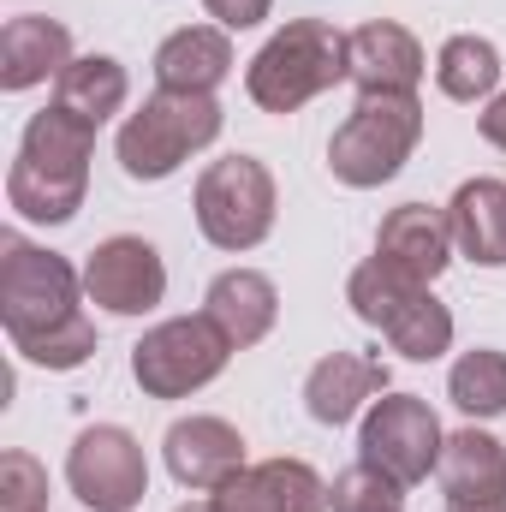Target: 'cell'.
Returning <instances> with one entry per match:
<instances>
[{
  "label": "cell",
  "instance_id": "cell-1",
  "mask_svg": "<svg viewBox=\"0 0 506 512\" xmlns=\"http://www.w3.org/2000/svg\"><path fill=\"white\" fill-rule=\"evenodd\" d=\"M90 120L66 114V108H42L30 114V126L18 137V161L6 173V203L24 221L60 227L84 209V185H90V149H96Z\"/></svg>",
  "mask_w": 506,
  "mask_h": 512
},
{
  "label": "cell",
  "instance_id": "cell-2",
  "mask_svg": "<svg viewBox=\"0 0 506 512\" xmlns=\"http://www.w3.org/2000/svg\"><path fill=\"white\" fill-rule=\"evenodd\" d=\"M352 78V54H346V36L322 18H292L286 30H274L262 42V54L245 72V90L262 114H292L304 102H316L322 90L346 84Z\"/></svg>",
  "mask_w": 506,
  "mask_h": 512
},
{
  "label": "cell",
  "instance_id": "cell-3",
  "mask_svg": "<svg viewBox=\"0 0 506 512\" xmlns=\"http://www.w3.org/2000/svg\"><path fill=\"white\" fill-rule=\"evenodd\" d=\"M221 137V102L215 96H191V90H155L126 126H120V167L126 179H167L179 173L197 149H209Z\"/></svg>",
  "mask_w": 506,
  "mask_h": 512
},
{
  "label": "cell",
  "instance_id": "cell-4",
  "mask_svg": "<svg viewBox=\"0 0 506 512\" xmlns=\"http://www.w3.org/2000/svg\"><path fill=\"white\" fill-rule=\"evenodd\" d=\"M417 143H423V102L417 96H358V108L346 114V126L328 143V167L340 185L376 191L411 161Z\"/></svg>",
  "mask_w": 506,
  "mask_h": 512
},
{
  "label": "cell",
  "instance_id": "cell-5",
  "mask_svg": "<svg viewBox=\"0 0 506 512\" xmlns=\"http://www.w3.org/2000/svg\"><path fill=\"white\" fill-rule=\"evenodd\" d=\"M78 292H84V280L72 274L66 256L42 251V245H30L18 233L0 239V316H6L12 346L72 322L78 316Z\"/></svg>",
  "mask_w": 506,
  "mask_h": 512
},
{
  "label": "cell",
  "instance_id": "cell-6",
  "mask_svg": "<svg viewBox=\"0 0 506 512\" xmlns=\"http://www.w3.org/2000/svg\"><path fill=\"white\" fill-rule=\"evenodd\" d=\"M197 227L215 251H256L274 233V173L256 155L209 161L197 179Z\"/></svg>",
  "mask_w": 506,
  "mask_h": 512
},
{
  "label": "cell",
  "instance_id": "cell-7",
  "mask_svg": "<svg viewBox=\"0 0 506 512\" xmlns=\"http://www.w3.org/2000/svg\"><path fill=\"white\" fill-rule=\"evenodd\" d=\"M233 358V340L209 316H173L131 346V376L149 399H185L209 387Z\"/></svg>",
  "mask_w": 506,
  "mask_h": 512
},
{
  "label": "cell",
  "instance_id": "cell-8",
  "mask_svg": "<svg viewBox=\"0 0 506 512\" xmlns=\"http://www.w3.org/2000/svg\"><path fill=\"white\" fill-rule=\"evenodd\" d=\"M441 423L435 411L417 399V393H381L376 405L364 411V429H358V459L387 471L393 483H423L435 465H441Z\"/></svg>",
  "mask_w": 506,
  "mask_h": 512
},
{
  "label": "cell",
  "instance_id": "cell-9",
  "mask_svg": "<svg viewBox=\"0 0 506 512\" xmlns=\"http://www.w3.org/2000/svg\"><path fill=\"white\" fill-rule=\"evenodd\" d=\"M66 483L90 512H131L149 495V465H143L137 435L120 423L84 429L66 453Z\"/></svg>",
  "mask_w": 506,
  "mask_h": 512
},
{
  "label": "cell",
  "instance_id": "cell-10",
  "mask_svg": "<svg viewBox=\"0 0 506 512\" xmlns=\"http://www.w3.org/2000/svg\"><path fill=\"white\" fill-rule=\"evenodd\" d=\"M84 292L90 304L114 310V316H149L161 298H167V268H161V251L149 239H102L90 262H84Z\"/></svg>",
  "mask_w": 506,
  "mask_h": 512
},
{
  "label": "cell",
  "instance_id": "cell-11",
  "mask_svg": "<svg viewBox=\"0 0 506 512\" xmlns=\"http://www.w3.org/2000/svg\"><path fill=\"white\" fill-rule=\"evenodd\" d=\"M161 453L185 489H227L245 471V435L227 417H179L167 429Z\"/></svg>",
  "mask_w": 506,
  "mask_h": 512
},
{
  "label": "cell",
  "instance_id": "cell-12",
  "mask_svg": "<svg viewBox=\"0 0 506 512\" xmlns=\"http://www.w3.org/2000/svg\"><path fill=\"white\" fill-rule=\"evenodd\" d=\"M346 54H352V84L358 96H417V78H423V48L405 24L393 18H370L346 36Z\"/></svg>",
  "mask_w": 506,
  "mask_h": 512
},
{
  "label": "cell",
  "instance_id": "cell-13",
  "mask_svg": "<svg viewBox=\"0 0 506 512\" xmlns=\"http://www.w3.org/2000/svg\"><path fill=\"white\" fill-rule=\"evenodd\" d=\"M221 512H328V483L304 459H262L245 465L227 489H215Z\"/></svg>",
  "mask_w": 506,
  "mask_h": 512
},
{
  "label": "cell",
  "instance_id": "cell-14",
  "mask_svg": "<svg viewBox=\"0 0 506 512\" xmlns=\"http://www.w3.org/2000/svg\"><path fill=\"white\" fill-rule=\"evenodd\" d=\"M376 256L387 268H399L405 280L429 286L447 262H453V221L429 203H399L376 233Z\"/></svg>",
  "mask_w": 506,
  "mask_h": 512
},
{
  "label": "cell",
  "instance_id": "cell-15",
  "mask_svg": "<svg viewBox=\"0 0 506 512\" xmlns=\"http://www.w3.org/2000/svg\"><path fill=\"white\" fill-rule=\"evenodd\" d=\"M376 393H387V364L370 352H328L310 376H304V411L328 429L352 423Z\"/></svg>",
  "mask_w": 506,
  "mask_h": 512
},
{
  "label": "cell",
  "instance_id": "cell-16",
  "mask_svg": "<svg viewBox=\"0 0 506 512\" xmlns=\"http://www.w3.org/2000/svg\"><path fill=\"white\" fill-rule=\"evenodd\" d=\"M72 66V30L60 18H6L0 30V90H30V84H48Z\"/></svg>",
  "mask_w": 506,
  "mask_h": 512
},
{
  "label": "cell",
  "instance_id": "cell-17",
  "mask_svg": "<svg viewBox=\"0 0 506 512\" xmlns=\"http://www.w3.org/2000/svg\"><path fill=\"white\" fill-rule=\"evenodd\" d=\"M227 72H233V42L221 24H185L155 48V84L161 90L215 96V84H227Z\"/></svg>",
  "mask_w": 506,
  "mask_h": 512
},
{
  "label": "cell",
  "instance_id": "cell-18",
  "mask_svg": "<svg viewBox=\"0 0 506 512\" xmlns=\"http://www.w3.org/2000/svg\"><path fill=\"white\" fill-rule=\"evenodd\" d=\"M203 316H209V322L233 340V352H239V346L268 340V328H274V316H280V292H274V280L256 274V268H227V274L209 280Z\"/></svg>",
  "mask_w": 506,
  "mask_h": 512
},
{
  "label": "cell",
  "instance_id": "cell-19",
  "mask_svg": "<svg viewBox=\"0 0 506 512\" xmlns=\"http://www.w3.org/2000/svg\"><path fill=\"white\" fill-rule=\"evenodd\" d=\"M453 221V251L483 262V268H506V185L501 179H465L447 203Z\"/></svg>",
  "mask_w": 506,
  "mask_h": 512
},
{
  "label": "cell",
  "instance_id": "cell-20",
  "mask_svg": "<svg viewBox=\"0 0 506 512\" xmlns=\"http://www.w3.org/2000/svg\"><path fill=\"white\" fill-rule=\"evenodd\" d=\"M447 501H495L506 495V447L483 429H459L441 441V465H435Z\"/></svg>",
  "mask_w": 506,
  "mask_h": 512
},
{
  "label": "cell",
  "instance_id": "cell-21",
  "mask_svg": "<svg viewBox=\"0 0 506 512\" xmlns=\"http://www.w3.org/2000/svg\"><path fill=\"white\" fill-rule=\"evenodd\" d=\"M126 90H131V78L114 54H84V60H72V66L54 78V108H66V114L102 126L108 114L126 108Z\"/></svg>",
  "mask_w": 506,
  "mask_h": 512
},
{
  "label": "cell",
  "instance_id": "cell-22",
  "mask_svg": "<svg viewBox=\"0 0 506 512\" xmlns=\"http://www.w3.org/2000/svg\"><path fill=\"white\" fill-rule=\"evenodd\" d=\"M435 84L453 102H483L501 84V54L489 36H447L441 60H435Z\"/></svg>",
  "mask_w": 506,
  "mask_h": 512
},
{
  "label": "cell",
  "instance_id": "cell-23",
  "mask_svg": "<svg viewBox=\"0 0 506 512\" xmlns=\"http://www.w3.org/2000/svg\"><path fill=\"white\" fill-rule=\"evenodd\" d=\"M381 334H387V346H393L399 358H411V364H435V358L453 346V310H447L435 292H417V298L381 328Z\"/></svg>",
  "mask_w": 506,
  "mask_h": 512
},
{
  "label": "cell",
  "instance_id": "cell-24",
  "mask_svg": "<svg viewBox=\"0 0 506 512\" xmlns=\"http://www.w3.org/2000/svg\"><path fill=\"white\" fill-rule=\"evenodd\" d=\"M417 292H429V286H417V280H405L399 268H387L381 256H370V262H358L352 268V280H346V304H352V316L358 322H370V328H387Z\"/></svg>",
  "mask_w": 506,
  "mask_h": 512
},
{
  "label": "cell",
  "instance_id": "cell-25",
  "mask_svg": "<svg viewBox=\"0 0 506 512\" xmlns=\"http://www.w3.org/2000/svg\"><path fill=\"white\" fill-rule=\"evenodd\" d=\"M447 399L465 417H501L506 411V352H495V346L465 352L453 364V376H447Z\"/></svg>",
  "mask_w": 506,
  "mask_h": 512
},
{
  "label": "cell",
  "instance_id": "cell-26",
  "mask_svg": "<svg viewBox=\"0 0 506 512\" xmlns=\"http://www.w3.org/2000/svg\"><path fill=\"white\" fill-rule=\"evenodd\" d=\"M24 364H36V370H78V364H90L96 358V322L78 310L72 322H60L54 334H36V340H24V346H12Z\"/></svg>",
  "mask_w": 506,
  "mask_h": 512
},
{
  "label": "cell",
  "instance_id": "cell-27",
  "mask_svg": "<svg viewBox=\"0 0 506 512\" xmlns=\"http://www.w3.org/2000/svg\"><path fill=\"white\" fill-rule=\"evenodd\" d=\"M328 507L334 512H405V483H393L387 471L376 465H352V471H340L334 477V489H328Z\"/></svg>",
  "mask_w": 506,
  "mask_h": 512
},
{
  "label": "cell",
  "instance_id": "cell-28",
  "mask_svg": "<svg viewBox=\"0 0 506 512\" xmlns=\"http://www.w3.org/2000/svg\"><path fill=\"white\" fill-rule=\"evenodd\" d=\"M0 512H48V471L30 453H0Z\"/></svg>",
  "mask_w": 506,
  "mask_h": 512
},
{
  "label": "cell",
  "instance_id": "cell-29",
  "mask_svg": "<svg viewBox=\"0 0 506 512\" xmlns=\"http://www.w3.org/2000/svg\"><path fill=\"white\" fill-rule=\"evenodd\" d=\"M203 6H209V18H215L221 30H251V24L268 18L274 0H203Z\"/></svg>",
  "mask_w": 506,
  "mask_h": 512
},
{
  "label": "cell",
  "instance_id": "cell-30",
  "mask_svg": "<svg viewBox=\"0 0 506 512\" xmlns=\"http://www.w3.org/2000/svg\"><path fill=\"white\" fill-rule=\"evenodd\" d=\"M483 137H489L495 149H506V96L489 102V114H483Z\"/></svg>",
  "mask_w": 506,
  "mask_h": 512
},
{
  "label": "cell",
  "instance_id": "cell-31",
  "mask_svg": "<svg viewBox=\"0 0 506 512\" xmlns=\"http://www.w3.org/2000/svg\"><path fill=\"white\" fill-rule=\"evenodd\" d=\"M447 512H506V495H495V501H447Z\"/></svg>",
  "mask_w": 506,
  "mask_h": 512
},
{
  "label": "cell",
  "instance_id": "cell-32",
  "mask_svg": "<svg viewBox=\"0 0 506 512\" xmlns=\"http://www.w3.org/2000/svg\"><path fill=\"white\" fill-rule=\"evenodd\" d=\"M179 512H221L215 501H191V507H179Z\"/></svg>",
  "mask_w": 506,
  "mask_h": 512
}]
</instances>
